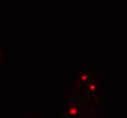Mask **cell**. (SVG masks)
<instances>
[{
  "label": "cell",
  "instance_id": "cell-1",
  "mask_svg": "<svg viewBox=\"0 0 127 118\" xmlns=\"http://www.w3.org/2000/svg\"><path fill=\"white\" fill-rule=\"evenodd\" d=\"M67 109L66 113L67 115H69V116H75L80 113V107H79V104H76V103H69V104H67Z\"/></svg>",
  "mask_w": 127,
  "mask_h": 118
},
{
  "label": "cell",
  "instance_id": "cell-2",
  "mask_svg": "<svg viewBox=\"0 0 127 118\" xmlns=\"http://www.w3.org/2000/svg\"><path fill=\"white\" fill-rule=\"evenodd\" d=\"M78 80L80 83L87 84H89L91 82V80H92V75L90 73L86 72V71H82L79 75Z\"/></svg>",
  "mask_w": 127,
  "mask_h": 118
},
{
  "label": "cell",
  "instance_id": "cell-3",
  "mask_svg": "<svg viewBox=\"0 0 127 118\" xmlns=\"http://www.w3.org/2000/svg\"><path fill=\"white\" fill-rule=\"evenodd\" d=\"M98 90H99L98 84L96 83H94V82H93V81H91L89 84H86V91L89 94H91V95L96 94V93L98 92Z\"/></svg>",
  "mask_w": 127,
  "mask_h": 118
},
{
  "label": "cell",
  "instance_id": "cell-4",
  "mask_svg": "<svg viewBox=\"0 0 127 118\" xmlns=\"http://www.w3.org/2000/svg\"><path fill=\"white\" fill-rule=\"evenodd\" d=\"M2 57V52H1V50H0V58Z\"/></svg>",
  "mask_w": 127,
  "mask_h": 118
},
{
  "label": "cell",
  "instance_id": "cell-5",
  "mask_svg": "<svg viewBox=\"0 0 127 118\" xmlns=\"http://www.w3.org/2000/svg\"><path fill=\"white\" fill-rule=\"evenodd\" d=\"M22 118H31V117H29V116H24V117H22Z\"/></svg>",
  "mask_w": 127,
  "mask_h": 118
}]
</instances>
